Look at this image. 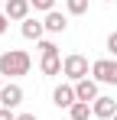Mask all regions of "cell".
<instances>
[{"instance_id":"30bf717a","label":"cell","mask_w":117,"mask_h":120,"mask_svg":"<svg viewBox=\"0 0 117 120\" xmlns=\"http://www.w3.org/2000/svg\"><path fill=\"white\" fill-rule=\"evenodd\" d=\"M46 33H52V36H58V33H65L68 29V20H65V13H58V10H52V13H46Z\"/></svg>"},{"instance_id":"6da1fadb","label":"cell","mask_w":117,"mask_h":120,"mask_svg":"<svg viewBox=\"0 0 117 120\" xmlns=\"http://www.w3.org/2000/svg\"><path fill=\"white\" fill-rule=\"evenodd\" d=\"M29 52H23V49H10V52H3L0 55V75L3 78H20V75H26L29 71Z\"/></svg>"},{"instance_id":"ba28073f","label":"cell","mask_w":117,"mask_h":120,"mask_svg":"<svg viewBox=\"0 0 117 120\" xmlns=\"http://www.w3.org/2000/svg\"><path fill=\"white\" fill-rule=\"evenodd\" d=\"M91 110H94V117H98V120H114V114H117V101L101 94V98L91 104Z\"/></svg>"},{"instance_id":"d6986e66","label":"cell","mask_w":117,"mask_h":120,"mask_svg":"<svg viewBox=\"0 0 117 120\" xmlns=\"http://www.w3.org/2000/svg\"><path fill=\"white\" fill-rule=\"evenodd\" d=\"M0 88H3V75H0Z\"/></svg>"},{"instance_id":"3957f363","label":"cell","mask_w":117,"mask_h":120,"mask_svg":"<svg viewBox=\"0 0 117 120\" xmlns=\"http://www.w3.org/2000/svg\"><path fill=\"white\" fill-rule=\"evenodd\" d=\"M39 52H42V62H39V68H42V75H58L62 71V55H58L55 42H39Z\"/></svg>"},{"instance_id":"44dd1931","label":"cell","mask_w":117,"mask_h":120,"mask_svg":"<svg viewBox=\"0 0 117 120\" xmlns=\"http://www.w3.org/2000/svg\"><path fill=\"white\" fill-rule=\"evenodd\" d=\"M114 120H117V114H114Z\"/></svg>"},{"instance_id":"7c38bea8","label":"cell","mask_w":117,"mask_h":120,"mask_svg":"<svg viewBox=\"0 0 117 120\" xmlns=\"http://www.w3.org/2000/svg\"><path fill=\"white\" fill-rule=\"evenodd\" d=\"M68 117H72V120H88V117H94V110H91V104L75 101V104L68 107Z\"/></svg>"},{"instance_id":"8992f818","label":"cell","mask_w":117,"mask_h":120,"mask_svg":"<svg viewBox=\"0 0 117 120\" xmlns=\"http://www.w3.org/2000/svg\"><path fill=\"white\" fill-rule=\"evenodd\" d=\"M75 101H78V94H75V84H58L55 91H52V104H55V107H65V110H68V107H72Z\"/></svg>"},{"instance_id":"ac0fdd59","label":"cell","mask_w":117,"mask_h":120,"mask_svg":"<svg viewBox=\"0 0 117 120\" xmlns=\"http://www.w3.org/2000/svg\"><path fill=\"white\" fill-rule=\"evenodd\" d=\"M16 120H39L36 114H16Z\"/></svg>"},{"instance_id":"e0dca14e","label":"cell","mask_w":117,"mask_h":120,"mask_svg":"<svg viewBox=\"0 0 117 120\" xmlns=\"http://www.w3.org/2000/svg\"><path fill=\"white\" fill-rule=\"evenodd\" d=\"M7 26H10V16H7V13H0V36L7 33Z\"/></svg>"},{"instance_id":"4fadbf2b","label":"cell","mask_w":117,"mask_h":120,"mask_svg":"<svg viewBox=\"0 0 117 120\" xmlns=\"http://www.w3.org/2000/svg\"><path fill=\"white\" fill-rule=\"evenodd\" d=\"M65 7H68V13H72V16L88 13V0H65Z\"/></svg>"},{"instance_id":"52a82bcc","label":"cell","mask_w":117,"mask_h":120,"mask_svg":"<svg viewBox=\"0 0 117 120\" xmlns=\"http://www.w3.org/2000/svg\"><path fill=\"white\" fill-rule=\"evenodd\" d=\"M75 94H78V101H85V104H94L101 94H98V81L94 78H81L75 84Z\"/></svg>"},{"instance_id":"9a60e30c","label":"cell","mask_w":117,"mask_h":120,"mask_svg":"<svg viewBox=\"0 0 117 120\" xmlns=\"http://www.w3.org/2000/svg\"><path fill=\"white\" fill-rule=\"evenodd\" d=\"M107 52L117 59V33H111V36H107Z\"/></svg>"},{"instance_id":"277c9868","label":"cell","mask_w":117,"mask_h":120,"mask_svg":"<svg viewBox=\"0 0 117 120\" xmlns=\"http://www.w3.org/2000/svg\"><path fill=\"white\" fill-rule=\"evenodd\" d=\"M91 75L98 84H117V59H98L91 62Z\"/></svg>"},{"instance_id":"8fae6325","label":"cell","mask_w":117,"mask_h":120,"mask_svg":"<svg viewBox=\"0 0 117 120\" xmlns=\"http://www.w3.org/2000/svg\"><path fill=\"white\" fill-rule=\"evenodd\" d=\"M20 29H23V39H42V33H46V23H39V20H33V16H29V20H23V26H20Z\"/></svg>"},{"instance_id":"5b68a950","label":"cell","mask_w":117,"mask_h":120,"mask_svg":"<svg viewBox=\"0 0 117 120\" xmlns=\"http://www.w3.org/2000/svg\"><path fill=\"white\" fill-rule=\"evenodd\" d=\"M23 98H26V94H23V88H20L16 81H10V84L0 88V107H10V110H13V107L23 104Z\"/></svg>"},{"instance_id":"9c48e42d","label":"cell","mask_w":117,"mask_h":120,"mask_svg":"<svg viewBox=\"0 0 117 120\" xmlns=\"http://www.w3.org/2000/svg\"><path fill=\"white\" fill-rule=\"evenodd\" d=\"M29 10H33V3L29 0H7V7H3V13L10 16V20H29Z\"/></svg>"},{"instance_id":"ffe728a7","label":"cell","mask_w":117,"mask_h":120,"mask_svg":"<svg viewBox=\"0 0 117 120\" xmlns=\"http://www.w3.org/2000/svg\"><path fill=\"white\" fill-rule=\"evenodd\" d=\"M104 3H111V0H104Z\"/></svg>"},{"instance_id":"2e32d148","label":"cell","mask_w":117,"mask_h":120,"mask_svg":"<svg viewBox=\"0 0 117 120\" xmlns=\"http://www.w3.org/2000/svg\"><path fill=\"white\" fill-rule=\"evenodd\" d=\"M0 120H16V114H13L10 107H0Z\"/></svg>"},{"instance_id":"5bb4252c","label":"cell","mask_w":117,"mask_h":120,"mask_svg":"<svg viewBox=\"0 0 117 120\" xmlns=\"http://www.w3.org/2000/svg\"><path fill=\"white\" fill-rule=\"evenodd\" d=\"M29 3H33V10H42V13L55 10V0H29Z\"/></svg>"},{"instance_id":"7a4b0ae2","label":"cell","mask_w":117,"mask_h":120,"mask_svg":"<svg viewBox=\"0 0 117 120\" xmlns=\"http://www.w3.org/2000/svg\"><path fill=\"white\" fill-rule=\"evenodd\" d=\"M88 71H91V65H88V59L85 55H78V52H72V55H65V62H62V75L68 81H81V78H88Z\"/></svg>"}]
</instances>
